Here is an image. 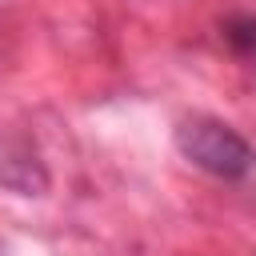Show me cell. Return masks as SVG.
Instances as JSON below:
<instances>
[{"mask_svg": "<svg viewBox=\"0 0 256 256\" xmlns=\"http://www.w3.org/2000/svg\"><path fill=\"white\" fill-rule=\"evenodd\" d=\"M220 40L236 60L256 68V12H228L220 20Z\"/></svg>", "mask_w": 256, "mask_h": 256, "instance_id": "cell-2", "label": "cell"}, {"mask_svg": "<svg viewBox=\"0 0 256 256\" xmlns=\"http://www.w3.org/2000/svg\"><path fill=\"white\" fill-rule=\"evenodd\" d=\"M176 148L192 168L224 184H244L256 172V148L216 116H188L176 128Z\"/></svg>", "mask_w": 256, "mask_h": 256, "instance_id": "cell-1", "label": "cell"}]
</instances>
